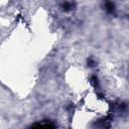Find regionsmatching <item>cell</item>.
Masks as SVG:
<instances>
[{
	"label": "cell",
	"mask_w": 129,
	"mask_h": 129,
	"mask_svg": "<svg viewBox=\"0 0 129 129\" xmlns=\"http://www.w3.org/2000/svg\"><path fill=\"white\" fill-rule=\"evenodd\" d=\"M55 126L56 125L49 120H42L40 122H37L31 125V127H45V128H54Z\"/></svg>",
	"instance_id": "6da1fadb"
},
{
	"label": "cell",
	"mask_w": 129,
	"mask_h": 129,
	"mask_svg": "<svg viewBox=\"0 0 129 129\" xmlns=\"http://www.w3.org/2000/svg\"><path fill=\"white\" fill-rule=\"evenodd\" d=\"M104 9H105L108 13H113L114 10H115V6H114V4H113L111 1L105 0V1H104Z\"/></svg>",
	"instance_id": "7a4b0ae2"
},
{
	"label": "cell",
	"mask_w": 129,
	"mask_h": 129,
	"mask_svg": "<svg viewBox=\"0 0 129 129\" xmlns=\"http://www.w3.org/2000/svg\"><path fill=\"white\" fill-rule=\"evenodd\" d=\"M74 7H75V4L73 2H70V1H66L61 4V8L64 11H70V10L74 9Z\"/></svg>",
	"instance_id": "3957f363"
},
{
	"label": "cell",
	"mask_w": 129,
	"mask_h": 129,
	"mask_svg": "<svg viewBox=\"0 0 129 129\" xmlns=\"http://www.w3.org/2000/svg\"><path fill=\"white\" fill-rule=\"evenodd\" d=\"M95 63H96V62H95L92 58L88 59V66H89V67H94V66H95Z\"/></svg>",
	"instance_id": "277c9868"
}]
</instances>
